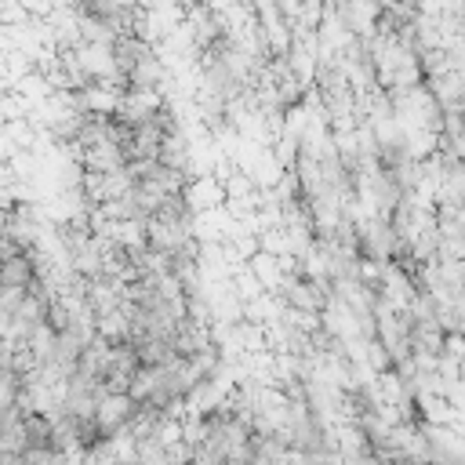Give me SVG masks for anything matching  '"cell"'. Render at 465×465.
<instances>
[{"label": "cell", "mask_w": 465, "mask_h": 465, "mask_svg": "<svg viewBox=\"0 0 465 465\" xmlns=\"http://www.w3.org/2000/svg\"><path fill=\"white\" fill-rule=\"evenodd\" d=\"M167 232H182V225H167ZM178 240H182V236H167V251H171Z\"/></svg>", "instance_id": "1"}]
</instances>
